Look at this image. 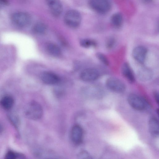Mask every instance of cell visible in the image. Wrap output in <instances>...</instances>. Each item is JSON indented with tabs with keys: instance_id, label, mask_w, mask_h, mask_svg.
<instances>
[{
	"instance_id": "1",
	"label": "cell",
	"mask_w": 159,
	"mask_h": 159,
	"mask_svg": "<svg viewBox=\"0 0 159 159\" xmlns=\"http://www.w3.org/2000/svg\"><path fill=\"white\" fill-rule=\"evenodd\" d=\"M25 115L29 119L36 120L40 119L43 115L41 106L38 102L33 101L26 106L25 111Z\"/></svg>"
},
{
	"instance_id": "2",
	"label": "cell",
	"mask_w": 159,
	"mask_h": 159,
	"mask_svg": "<svg viewBox=\"0 0 159 159\" xmlns=\"http://www.w3.org/2000/svg\"><path fill=\"white\" fill-rule=\"evenodd\" d=\"M89 5L93 10L101 14L108 13L112 8L110 0H89Z\"/></svg>"
},
{
	"instance_id": "3",
	"label": "cell",
	"mask_w": 159,
	"mask_h": 159,
	"mask_svg": "<svg viewBox=\"0 0 159 159\" xmlns=\"http://www.w3.org/2000/svg\"><path fill=\"white\" fill-rule=\"evenodd\" d=\"M64 21L69 27L76 28L80 25L81 22V15L79 12L76 10H69L65 15Z\"/></svg>"
},
{
	"instance_id": "4",
	"label": "cell",
	"mask_w": 159,
	"mask_h": 159,
	"mask_svg": "<svg viewBox=\"0 0 159 159\" xmlns=\"http://www.w3.org/2000/svg\"><path fill=\"white\" fill-rule=\"evenodd\" d=\"M129 105L134 109L138 111H143L148 107V103L143 97L134 93L129 94L127 98Z\"/></svg>"
},
{
	"instance_id": "5",
	"label": "cell",
	"mask_w": 159,
	"mask_h": 159,
	"mask_svg": "<svg viewBox=\"0 0 159 159\" xmlns=\"http://www.w3.org/2000/svg\"><path fill=\"white\" fill-rule=\"evenodd\" d=\"M107 87L110 90L117 93H122L126 90V86L120 79L115 77L108 78L106 82Z\"/></svg>"
},
{
	"instance_id": "6",
	"label": "cell",
	"mask_w": 159,
	"mask_h": 159,
	"mask_svg": "<svg viewBox=\"0 0 159 159\" xmlns=\"http://www.w3.org/2000/svg\"><path fill=\"white\" fill-rule=\"evenodd\" d=\"M11 20L14 24L21 27L28 25L31 21L30 15L24 12H17L12 15Z\"/></svg>"
},
{
	"instance_id": "7",
	"label": "cell",
	"mask_w": 159,
	"mask_h": 159,
	"mask_svg": "<svg viewBox=\"0 0 159 159\" xmlns=\"http://www.w3.org/2000/svg\"><path fill=\"white\" fill-rule=\"evenodd\" d=\"M100 76L99 71L96 69L89 68L83 70L81 73V79L85 82H91L98 79Z\"/></svg>"
},
{
	"instance_id": "8",
	"label": "cell",
	"mask_w": 159,
	"mask_h": 159,
	"mask_svg": "<svg viewBox=\"0 0 159 159\" xmlns=\"http://www.w3.org/2000/svg\"><path fill=\"white\" fill-rule=\"evenodd\" d=\"M147 52L148 50L146 47L142 46H139L133 49L132 55L136 61L143 64L145 60Z\"/></svg>"
},
{
	"instance_id": "9",
	"label": "cell",
	"mask_w": 159,
	"mask_h": 159,
	"mask_svg": "<svg viewBox=\"0 0 159 159\" xmlns=\"http://www.w3.org/2000/svg\"><path fill=\"white\" fill-rule=\"evenodd\" d=\"M71 138L73 142L75 144H79L82 142L83 131L80 126L75 125L73 127L71 131Z\"/></svg>"
},
{
	"instance_id": "10",
	"label": "cell",
	"mask_w": 159,
	"mask_h": 159,
	"mask_svg": "<svg viewBox=\"0 0 159 159\" xmlns=\"http://www.w3.org/2000/svg\"><path fill=\"white\" fill-rule=\"evenodd\" d=\"M41 78L43 83L49 85L57 84L60 81V78L57 75L49 71H45L42 73Z\"/></svg>"
},
{
	"instance_id": "11",
	"label": "cell",
	"mask_w": 159,
	"mask_h": 159,
	"mask_svg": "<svg viewBox=\"0 0 159 159\" xmlns=\"http://www.w3.org/2000/svg\"><path fill=\"white\" fill-rule=\"evenodd\" d=\"M48 5L52 14L59 16L62 11V5L58 0H47Z\"/></svg>"
},
{
	"instance_id": "12",
	"label": "cell",
	"mask_w": 159,
	"mask_h": 159,
	"mask_svg": "<svg viewBox=\"0 0 159 159\" xmlns=\"http://www.w3.org/2000/svg\"><path fill=\"white\" fill-rule=\"evenodd\" d=\"M122 74L129 82L133 83L135 81V77L130 66L127 62L124 63L121 68Z\"/></svg>"
},
{
	"instance_id": "13",
	"label": "cell",
	"mask_w": 159,
	"mask_h": 159,
	"mask_svg": "<svg viewBox=\"0 0 159 159\" xmlns=\"http://www.w3.org/2000/svg\"><path fill=\"white\" fill-rule=\"evenodd\" d=\"M148 127L149 132L152 136L154 138L158 136L159 124L157 119L154 117L151 118L148 121Z\"/></svg>"
},
{
	"instance_id": "14",
	"label": "cell",
	"mask_w": 159,
	"mask_h": 159,
	"mask_svg": "<svg viewBox=\"0 0 159 159\" xmlns=\"http://www.w3.org/2000/svg\"><path fill=\"white\" fill-rule=\"evenodd\" d=\"M110 20L111 25L116 29L120 28L123 24V17L120 12H117L113 14L111 16Z\"/></svg>"
},
{
	"instance_id": "15",
	"label": "cell",
	"mask_w": 159,
	"mask_h": 159,
	"mask_svg": "<svg viewBox=\"0 0 159 159\" xmlns=\"http://www.w3.org/2000/svg\"><path fill=\"white\" fill-rule=\"evenodd\" d=\"M138 77L142 81H147L150 80L153 76V73L151 70L147 67L141 68L137 73Z\"/></svg>"
},
{
	"instance_id": "16",
	"label": "cell",
	"mask_w": 159,
	"mask_h": 159,
	"mask_svg": "<svg viewBox=\"0 0 159 159\" xmlns=\"http://www.w3.org/2000/svg\"><path fill=\"white\" fill-rule=\"evenodd\" d=\"M46 48L48 53L53 56L58 57L61 54V50L60 48L54 43H49L47 44Z\"/></svg>"
},
{
	"instance_id": "17",
	"label": "cell",
	"mask_w": 159,
	"mask_h": 159,
	"mask_svg": "<svg viewBox=\"0 0 159 159\" xmlns=\"http://www.w3.org/2000/svg\"><path fill=\"white\" fill-rule=\"evenodd\" d=\"M1 104L4 108L8 109L12 107L14 104V100L10 96H6L2 99Z\"/></svg>"
},
{
	"instance_id": "18",
	"label": "cell",
	"mask_w": 159,
	"mask_h": 159,
	"mask_svg": "<svg viewBox=\"0 0 159 159\" xmlns=\"http://www.w3.org/2000/svg\"><path fill=\"white\" fill-rule=\"evenodd\" d=\"M47 27L45 25L41 22L35 24L33 28L34 32L39 34L44 33Z\"/></svg>"
},
{
	"instance_id": "19",
	"label": "cell",
	"mask_w": 159,
	"mask_h": 159,
	"mask_svg": "<svg viewBox=\"0 0 159 159\" xmlns=\"http://www.w3.org/2000/svg\"><path fill=\"white\" fill-rule=\"evenodd\" d=\"M80 45L83 47L88 48L96 45V43L92 39H84L81 40L80 42Z\"/></svg>"
},
{
	"instance_id": "20",
	"label": "cell",
	"mask_w": 159,
	"mask_h": 159,
	"mask_svg": "<svg viewBox=\"0 0 159 159\" xmlns=\"http://www.w3.org/2000/svg\"><path fill=\"white\" fill-rule=\"evenodd\" d=\"M96 57L100 61L106 66L109 65V61L106 56L103 53L98 52L96 53Z\"/></svg>"
},
{
	"instance_id": "21",
	"label": "cell",
	"mask_w": 159,
	"mask_h": 159,
	"mask_svg": "<svg viewBox=\"0 0 159 159\" xmlns=\"http://www.w3.org/2000/svg\"><path fill=\"white\" fill-rule=\"evenodd\" d=\"M116 43V40L113 37L109 38L106 41V46L109 49H111L115 45Z\"/></svg>"
},
{
	"instance_id": "22",
	"label": "cell",
	"mask_w": 159,
	"mask_h": 159,
	"mask_svg": "<svg viewBox=\"0 0 159 159\" xmlns=\"http://www.w3.org/2000/svg\"><path fill=\"white\" fill-rule=\"evenodd\" d=\"M79 159H91L89 154L86 151L83 150L80 152L77 156Z\"/></svg>"
},
{
	"instance_id": "23",
	"label": "cell",
	"mask_w": 159,
	"mask_h": 159,
	"mask_svg": "<svg viewBox=\"0 0 159 159\" xmlns=\"http://www.w3.org/2000/svg\"><path fill=\"white\" fill-rule=\"evenodd\" d=\"M17 155L12 151H9L6 154L5 158L6 159H14L17 157Z\"/></svg>"
},
{
	"instance_id": "24",
	"label": "cell",
	"mask_w": 159,
	"mask_h": 159,
	"mask_svg": "<svg viewBox=\"0 0 159 159\" xmlns=\"http://www.w3.org/2000/svg\"><path fill=\"white\" fill-rule=\"evenodd\" d=\"M155 99L157 104H159V93L157 91H155L153 93Z\"/></svg>"
},
{
	"instance_id": "25",
	"label": "cell",
	"mask_w": 159,
	"mask_h": 159,
	"mask_svg": "<svg viewBox=\"0 0 159 159\" xmlns=\"http://www.w3.org/2000/svg\"><path fill=\"white\" fill-rule=\"evenodd\" d=\"M3 130V128L2 125L0 124V133H1Z\"/></svg>"
}]
</instances>
